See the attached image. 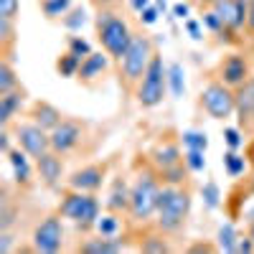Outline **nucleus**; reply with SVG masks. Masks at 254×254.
<instances>
[{"mask_svg":"<svg viewBox=\"0 0 254 254\" xmlns=\"http://www.w3.org/2000/svg\"><path fill=\"white\" fill-rule=\"evenodd\" d=\"M216 15L224 20L226 31L231 33H239V31H247V20H249V0H216L214 5Z\"/></svg>","mask_w":254,"mask_h":254,"instance_id":"obj_14","label":"nucleus"},{"mask_svg":"<svg viewBox=\"0 0 254 254\" xmlns=\"http://www.w3.org/2000/svg\"><path fill=\"white\" fill-rule=\"evenodd\" d=\"M239 237H242V234L237 231V226L231 224V221L221 224V226H219V231H216V247H219V252H226V254H237Z\"/></svg>","mask_w":254,"mask_h":254,"instance_id":"obj_23","label":"nucleus"},{"mask_svg":"<svg viewBox=\"0 0 254 254\" xmlns=\"http://www.w3.org/2000/svg\"><path fill=\"white\" fill-rule=\"evenodd\" d=\"M249 76H252V69H249V59L244 54H226L216 66V79L231 89L242 87Z\"/></svg>","mask_w":254,"mask_h":254,"instance_id":"obj_13","label":"nucleus"},{"mask_svg":"<svg viewBox=\"0 0 254 254\" xmlns=\"http://www.w3.org/2000/svg\"><path fill=\"white\" fill-rule=\"evenodd\" d=\"M206 150H183V158H186V165L190 173H203L206 171Z\"/></svg>","mask_w":254,"mask_h":254,"instance_id":"obj_38","label":"nucleus"},{"mask_svg":"<svg viewBox=\"0 0 254 254\" xmlns=\"http://www.w3.org/2000/svg\"><path fill=\"white\" fill-rule=\"evenodd\" d=\"M130 190H132V183H127L125 176H115L107 201H104V208L112 211V214L127 216V211H130Z\"/></svg>","mask_w":254,"mask_h":254,"instance_id":"obj_18","label":"nucleus"},{"mask_svg":"<svg viewBox=\"0 0 254 254\" xmlns=\"http://www.w3.org/2000/svg\"><path fill=\"white\" fill-rule=\"evenodd\" d=\"M89 3L99 10V8H115V5L120 3V0H89Z\"/></svg>","mask_w":254,"mask_h":254,"instance_id":"obj_48","label":"nucleus"},{"mask_svg":"<svg viewBox=\"0 0 254 254\" xmlns=\"http://www.w3.org/2000/svg\"><path fill=\"white\" fill-rule=\"evenodd\" d=\"M15 46V20L0 18V56H8Z\"/></svg>","mask_w":254,"mask_h":254,"instance_id":"obj_31","label":"nucleus"},{"mask_svg":"<svg viewBox=\"0 0 254 254\" xmlns=\"http://www.w3.org/2000/svg\"><path fill=\"white\" fill-rule=\"evenodd\" d=\"M165 237H168V234H163V231L155 226V231H150V234L140 237L137 249H140V252H147V254H163V252L171 249V247H168V242H165Z\"/></svg>","mask_w":254,"mask_h":254,"instance_id":"obj_26","label":"nucleus"},{"mask_svg":"<svg viewBox=\"0 0 254 254\" xmlns=\"http://www.w3.org/2000/svg\"><path fill=\"white\" fill-rule=\"evenodd\" d=\"M66 51H71L74 56H79V59L84 61V59L92 54V44H89L87 38H81V36H69V41H66Z\"/></svg>","mask_w":254,"mask_h":254,"instance_id":"obj_37","label":"nucleus"},{"mask_svg":"<svg viewBox=\"0 0 254 254\" xmlns=\"http://www.w3.org/2000/svg\"><path fill=\"white\" fill-rule=\"evenodd\" d=\"M181 137H171V135H160V140L150 147V153H147V158H150V163L155 165V171L160 176L163 183H171V186H186L188 183V165H186V158L181 153Z\"/></svg>","mask_w":254,"mask_h":254,"instance_id":"obj_3","label":"nucleus"},{"mask_svg":"<svg viewBox=\"0 0 254 254\" xmlns=\"http://www.w3.org/2000/svg\"><path fill=\"white\" fill-rule=\"evenodd\" d=\"M244 155L249 158V168H252V173H254V150H247Z\"/></svg>","mask_w":254,"mask_h":254,"instance_id":"obj_50","label":"nucleus"},{"mask_svg":"<svg viewBox=\"0 0 254 254\" xmlns=\"http://www.w3.org/2000/svg\"><path fill=\"white\" fill-rule=\"evenodd\" d=\"M155 5L160 8V13H165V8H168V3H165V0H155Z\"/></svg>","mask_w":254,"mask_h":254,"instance_id":"obj_51","label":"nucleus"},{"mask_svg":"<svg viewBox=\"0 0 254 254\" xmlns=\"http://www.w3.org/2000/svg\"><path fill=\"white\" fill-rule=\"evenodd\" d=\"M125 249H127V242L122 237H102L97 231L92 237H84L76 244V252H84V254H120Z\"/></svg>","mask_w":254,"mask_h":254,"instance_id":"obj_17","label":"nucleus"},{"mask_svg":"<svg viewBox=\"0 0 254 254\" xmlns=\"http://www.w3.org/2000/svg\"><path fill=\"white\" fill-rule=\"evenodd\" d=\"M247 226H249V229H247V234H249V237H252V242H254V221H249Z\"/></svg>","mask_w":254,"mask_h":254,"instance_id":"obj_52","label":"nucleus"},{"mask_svg":"<svg viewBox=\"0 0 254 254\" xmlns=\"http://www.w3.org/2000/svg\"><path fill=\"white\" fill-rule=\"evenodd\" d=\"M79 66H81V59L74 56L71 51H64V54L56 59V71H59V76H64V79L76 76V74H79Z\"/></svg>","mask_w":254,"mask_h":254,"instance_id":"obj_33","label":"nucleus"},{"mask_svg":"<svg viewBox=\"0 0 254 254\" xmlns=\"http://www.w3.org/2000/svg\"><path fill=\"white\" fill-rule=\"evenodd\" d=\"M94 231H97V234H102V237H122V216L107 211V214H102L97 219Z\"/></svg>","mask_w":254,"mask_h":254,"instance_id":"obj_28","label":"nucleus"},{"mask_svg":"<svg viewBox=\"0 0 254 254\" xmlns=\"http://www.w3.org/2000/svg\"><path fill=\"white\" fill-rule=\"evenodd\" d=\"M198 107L211 117V120H229L231 115H237V97L234 89L226 87L224 81L211 79L198 94Z\"/></svg>","mask_w":254,"mask_h":254,"instance_id":"obj_8","label":"nucleus"},{"mask_svg":"<svg viewBox=\"0 0 254 254\" xmlns=\"http://www.w3.org/2000/svg\"><path fill=\"white\" fill-rule=\"evenodd\" d=\"M59 214L64 219H69L76 229L81 231H94L97 226V219L102 216V203L97 198V193H87V190H74V188H66L61 193V201H59Z\"/></svg>","mask_w":254,"mask_h":254,"instance_id":"obj_6","label":"nucleus"},{"mask_svg":"<svg viewBox=\"0 0 254 254\" xmlns=\"http://www.w3.org/2000/svg\"><path fill=\"white\" fill-rule=\"evenodd\" d=\"M252 252H254V242H252V237H249V234L239 237V247H237V254H252Z\"/></svg>","mask_w":254,"mask_h":254,"instance_id":"obj_43","label":"nucleus"},{"mask_svg":"<svg viewBox=\"0 0 254 254\" xmlns=\"http://www.w3.org/2000/svg\"><path fill=\"white\" fill-rule=\"evenodd\" d=\"M201 23H203V28L208 31V33H214V36H237V33H231V31H226V26H224V20L216 15V10L214 8H203V15H201Z\"/></svg>","mask_w":254,"mask_h":254,"instance_id":"obj_34","label":"nucleus"},{"mask_svg":"<svg viewBox=\"0 0 254 254\" xmlns=\"http://www.w3.org/2000/svg\"><path fill=\"white\" fill-rule=\"evenodd\" d=\"M158 18H160V8H158V5H147V8L140 13V23H142V26H155Z\"/></svg>","mask_w":254,"mask_h":254,"instance_id":"obj_41","label":"nucleus"},{"mask_svg":"<svg viewBox=\"0 0 254 254\" xmlns=\"http://www.w3.org/2000/svg\"><path fill=\"white\" fill-rule=\"evenodd\" d=\"M214 3H216V0H201V5H203V8H208V5H214Z\"/></svg>","mask_w":254,"mask_h":254,"instance_id":"obj_54","label":"nucleus"},{"mask_svg":"<svg viewBox=\"0 0 254 254\" xmlns=\"http://www.w3.org/2000/svg\"><path fill=\"white\" fill-rule=\"evenodd\" d=\"M84 132H87V125L76 117H64L61 125H56L51 130V150L59 155H69L84 140Z\"/></svg>","mask_w":254,"mask_h":254,"instance_id":"obj_11","label":"nucleus"},{"mask_svg":"<svg viewBox=\"0 0 254 254\" xmlns=\"http://www.w3.org/2000/svg\"><path fill=\"white\" fill-rule=\"evenodd\" d=\"M110 160H102V163H89V165H81L66 178V188L74 190H87V193H97V190L104 186L110 173Z\"/></svg>","mask_w":254,"mask_h":254,"instance_id":"obj_12","label":"nucleus"},{"mask_svg":"<svg viewBox=\"0 0 254 254\" xmlns=\"http://www.w3.org/2000/svg\"><path fill=\"white\" fill-rule=\"evenodd\" d=\"M15 219H18L15 201L8 196V186H3V198H0V231H8V229H13Z\"/></svg>","mask_w":254,"mask_h":254,"instance_id":"obj_29","label":"nucleus"},{"mask_svg":"<svg viewBox=\"0 0 254 254\" xmlns=\"http://www.w3.org/2000/svg\"><path fill=\"white\" fill-rule=\"evenodd\" d=\"M110 61H112V56L107 51H92L87 59L81 61L76 79L84 84V87H97V84L104 79V74H107Z\"/></svg>","mask_w":254,"mask_h":254,"instance_id":"obj_15","label":"nucleus"},{"mask_svg":"<svg viewBox=\"0 0 254 254\" xmlns=\"http://www.w3.org/2000/svg\"><path fill=\"white\" fill-rule=\"evenodd\" d=\"M38 8L46 20H61L74 8V0H38Z\"/></svg>","mask_w":254,"mask_h":254,"instance_id":"obj_25","label":"nucleus"},{"mask_svg":"<svg viewBox=\"0 0 254 254\" xmlns=\"http://www.w3.org/2000/svg\"><path fill=\"white\" fill-rule=\"evenodd\" d=\"M61 158L64 155H59L54 150H49L41 158H36V176H38V181L44 183L49 190H56L61 186V178H64V160Z\"/></svg>","mask_w":254,"mask_h":254,"instance_id":"obj_16","label":"nucleus"},{"mask_svg":"<svg viewBox=\"0 0 254 254\" xmlns=\"http://www.w3.org/2000/svg\"><path fill=\"white\" fill-rule=\"evenodd\" d=\"M61 26L66 31H71V33L81 31L84 26H87V13H84V8H71L66 15L61 18Z\"/></svg>","mask_w":254,"mask_h":254,"instance_id":"obj_36","label":"nucleus"},{"mask_svg":"<svg viewBox=\"0 0 254 254\" xmlns=\"http://www.w3.org/2000/svg\"><path fill=\"white\" fill-rule=\"evenodd\" d=\"M181 142L186 150H206L208 147V137L203 130H186L181 132Z\"/></svg>","mask_w":254,"mask_h":254,"instance_id":"obj_35","label":"nucleus"},{"mask_svg":"<svg viewBox=\"0 0 254 254\" xmlns=\"http://www.w3.org/2000/svg\"><path fill=\"white\" fill-rule=\"evenodd\" d=\"M10 168H13V178L20 188H31L33 186V168H31V155L26 150H20V147L15 145L13 150L5 155Z\"/></svg>","mask_w":254,"mask_h":254,"instance_id":"obj_21","label":"nucleus"},{"mask_svg":"<svg viewBox=\"0 0 254 254\" xmlns=\"http://www.w3.org/2000/svg\"><path fill=\"white\" fill-rule=\"evenodd\" d=\"M23 102H26V89L18 87L8 94H0V127H10L13 117L23 110Z\"/></svg>","mask_w":254,"mask_h":254,"instance_id":"obj_22","label":"nucleus"},{"mask_svg":"<svg viewBox=\"0 0 254 254\" xmlns=\"http://www.w3.org/2000/svg\"><path fill=\"white\" fill-rule=\"evenodd\" d=\"M244 216H247V224L254 221V211H244Z\"/></svg>","mask_w":254,"mask_h":254,"instance_id":"obj_53","label":"nucleus"},{"mask_svg":"<svg viewBox=\"0 0 254 254\" xmlns=\"http://www.w3.org/2000/svg\"><path fill=\"white\" fill-rule=\"evenodd\" d=\"M18 87H20V81H18V74L13 69V64H10L8 56H3L0 59V94H8Z\"/></svg>","mask_w":254,"mask_h":254,"instance_id":"obj_30","label":"nucleus"},{"mask_svg":"<svg viewBox=\"0 0 254 254\" xmlns=\"http://www.w3.org/2000/svg\"><path fill=\"white\" fill-rule=\"evenodd\" d=\"M94 28H97V41L102 51H107L115 61H120L135 33L130 23L125 20V15L117 13L115 8H99L94 18Z\"/></svg>","mask_w":254,"mask_h":254,"instance_id":"obj_4","label":"nucleus"},{"mask_svg":"<svg viewBox=\"0 0 254 254\" xmlns=\"http://www.w3.org/2000/svg\"><path fill=\"white\" fill-rule=\"evenodd\" d=\"M183 23H186V31H188V36L190 38H193V41H201L203 38V23H201V20H196V18H188V20H183Z\"/></svg>","mask_w":254,"mask_h":254,"instance_id":"obj_42","label":"nucleus"},{"mask_svg":"<svg viewBox=\"0 0 254 254\" xmlns=\"http://www.w3.org/2000/svg\"><path fill=\"white\" fill-rule=\"evenodd\" d=\"M155 46H153V38L147 33H132V41L127 46L125 56L117 61V74H120V84L135 94V87L137 81L142 79V74L147 71L150 61L155 56Z\"/></svg>","mask_w":254,"mask_h":254,"instance_id":"obj_5","label":"nucleus"},{"mask_svg":"<svg viewBox=\"0 0 254 254\" xmlns=\"http://www.w3.org/2000/svg\"><path fill=\"white\" fill-rule=\"evenodd\" d=\"M61 214H49L44 216L31 234V249L36 254H56L64 247V224H61Z\"/></svg>","mask_w":254,"mask_h":254,"instance_id":"obj_9","label":"nucleus"},{"mask_svg":"<svg viewBox=\"0 0 254 254\" xmlns=\"http://www.w3.org/2000/svg\"><path fill=\"white\" fill-rule=\"evenodd\" d=\"M171 10H173V15L181 18V20H188V18H190V8H188V3H176Z\"/></svg>","mask_w":254,"mask_h":254,"instance_id":"obj_46","label":"nucleus"},{"mask_svg":"<svg viewBox=\"0 0 254 254\" xmlns=\"http://www.w3.org/2000/svg\"><path fill=\"white\" fill-rule=\"evenodd\" d=\"M224 142L229 150H239V147H244V135L239 127H224Z\"/></svg>","mask_w":254,"mask_h":254,"instance_id":"obj_39","label":"nucleus"},{"mask_svg":"<svg viewBox=\"0 0 254 254\" xmlns=\"http://www.w3.org/2000/svg\"><path fill=\"white\" fill-rule=\"evenodd\" d=\"M135 176H132V190H130V211L127 219L132 224H150L158 214V198H160V188L163 181L155 171V165L150 163L147 155H140L135 160Z\"/></svg>","mask_w":254,"mask_h":254,"instance_id":"obj_1","label":"nucleus"},{"mask_svg":"<svg viewBox=\"0 0 254 254\" xmlns=\"http://www.w3.org/2000/svg\"><path fill=\"white\" fill-rule=\"evenodd\" d=\"M252 122H254V112H252Z\"/></svg>","mask_w":254,"mask_h":254,"instance_id":"obj_56","label":"nucleus"},{"mask_svg":"<svg viewBox=\"0 0 254 254\" xmlns=\"http://www.w3.org/2000/svg\"><path fill=\"white\" fill-rule=\"evenodd\" d=\"M165 92H168V66L163 64V56L155 54L147 71L135 87V102L142 110H155L158 104H163Z\"/></svg>","mask_w":254,"mask_h":254,"instance_id":"obj_7","label":"nucleus"},{"mask_svg":"<svg viewBox=\"0 0 254 254\" xmlns=\"http://www.w3.org/2000/svg\"><path fill=\"white\" fill-rule=\"evenodd\" d=\"M18 10H20V3H18V0H0V18L15 20V18H18Z\"/></svg>","mask_w":254,"mask_h":254,"instance_id":"obj_40","label":"nucleus"},{"mask_svg":"<svg viewBox=\"0 0 254 254\" xmlns=\"http://www.w3.org/2000/svg\"><path fill=\"white\" fill-rule=\"evenodd\" d=\"M168 89H171V94L176 99H181L186 94V69L178 61L168 64Z\"/></svg>","mask_w":254,"mask_h":254,"instance_id":"obj_27","label":"nucleus"},{"mask_svg":"<svg viewBox=\"0 0 254 254\" xmlns=\"http://www.w3.org/2000/svg\"><path fill=\"white\" fill-rule=\"evenodd\" d=\"M28 117L36 122V125H41L46 132H51L56 125H61V120H64V115H61V110L59 107H54L51 102H46V99H36V102H31V107H28Z\"/></svg>","mask_w":254,"mask_h":254,"instance_id":"obj_20","label":"nucleus"},{"mask_svg":"<svg viewBox=\"0 0 254 254\" xmlns=\"http://www.w3.org/2000/svg\"><path fill=\"white\" fill-rule=\"evenodd\" d=\"M13 137H15V145L20 147V150H26L33 160L51 150V132H46L44 127L36 125L33 120L18 122L13 127Z\"/></svg>","mask_w":254,"mask_h":254,"instance_id":"obj_10","label":"nucleus"},{"mask_svg":"<svg viewBox=\"0 0 254 254\" xmlns=\"http://www.w3.org/2000/svg\"><path fill=\"white\" fill-rule=\"evenodd\" d=\"M147 5H150V0H130V8H132L135 13H142Z\"/></svg>","mask_w":254,"mask_h":254,"instance_id":"obj_49","label":"nucleus"},{"mask_svg":"<svg viewBox=\"0 0 254 254\" xmlns=\"http://www.w3.org/2000/svg\"><path fill=\"white\" fill-rule=\"evenodd\" d=\"M221 163H224V171H226L229 178L244 176L247 168H249V158L247 155H239V150H226L224 158H221Z\"/></svg>","mask_w":254,"mask_h":254,"instance_id":"obj_24","label":"nucleus"},{"mask_svg":"<svg viewBox=\"0 0 254 254\" xmlns=\"http://www.w3.org/2000/svg\"><path fill=\"white\" fill-rule=\"evenodd\" d=\"M234 97H237V120H239V127L249 130V127H254V122H252V112H254V76H249L242 87L234 89Z\"/></svg>","mask_w":254,"mask_h":254,"instance_id":"obj_19","label":"nucleus"},{"mask_svg":"<svg viewBox=\"0 0 254 254\" xmlns=\"http://www.w3.org/2000/svg\"><path fill=\"white\" fill-rule=\"evenodd\" d=\"M0 150H3V155H8L13 150V145H10V130H8V127H3V132H0Z\"/></svg>","mask_w":254,"mask_h":254,"instance_id":"obj_45","label":"nucleus"},{"mask_svg":"<svg viewBox=\"0 0 254 254\" xmlns=\"http://www.w3.org/2000/svg\"><path fill=\"white\" fill-rule=\"evenodd\" d=\"M190 203H193V196H190L188 186H171L163 183L160 188V198H158V214H155V226L163 231V234L173 237L178 231H183L188 214H190Z\"/></svg>","mask_w":254,"mask_h":254,"instance_id":"obj_2","label":"nucleus"},{"mask_svg":"<svg viewBox=\"0 0 254 254\" xmlns=\"http://www.w3.org/2000/svg\"><path fill=\"white\" fill-rule=\"evenodd\" d=\"M247 33L254 41V0H249V20H247Z\"/></svg>","mask_w":254,"mask_h":254,"instance_id":"obj_47","label":"nucleus"},{"mask_svg":"<svg viewBox=\"0 0 254 254\" xmlns=\"http://www.w3.org/2000/svg\"><path fill=\"white\" fill-rule=\"evenodd\" d=\"M13 249V234H10V229L8 231H0V252L8 254Z\"/></svg>","mask_w":254,"mask_h":254,"instance_id":"obj_44","label":"nucleus"},{"mask_svg":"<svg viewBox=\"0 0 254 254\" xmlns=\"http://www.w3.org/2000/svg\"><path fill=\"white\" fill-rule=\"evenodd\" d=\"M201 201H203V208L206 211H216L221 203H224V196H221V188L216 181H206L201 186Z\"/></svg>","mask_w":254,"mask_h":254,"instance_id":"obj_32","label":"nucleus"},{"mask_svg":"<svg viewBox=\"0 0 254 254\" xmlns=\"http://www.w3.org/2000/svg\"><path fill=\"white\" fill-rule=\"evenodd\" d=\"M247 150H254V140H252V142L247 145Z\"/></svg>","mask_w":254,"mask_h":254,"instance_id":"obj_55","label":"nucleus"}]
</instances>
